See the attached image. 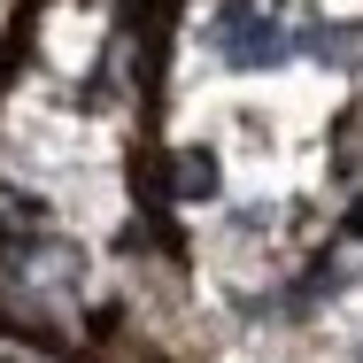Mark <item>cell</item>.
Segmentation results:
<instances>
[{"mask_svg": "<svg viewBox=\"0 0 363 363\" xmlns=\"http://www.w3.org/2000/svg\"><path fill=\"white\" fill-rule=\"evenodd\" d=\"M224 62L232 70H271V62H286V31L279 23H232L224 31Z\"/></svg>", "mask_w": 363, "mask_h": 363, "instance_id": "1", "label": "cell"}, {"mask_svg": "<svg viewBox=\"0 0 363 363\" xmlns=\"http://www.w3.org/2000/svg\"><path fill=\"white\" fill-rule=\"evenodd\" d=\"M178 194H186V201H209V194H217V155L186 147V155H178Z\"/></svg>", "mask_w": 363, "mask_h": 363, "instance_id": "2", "label": "cell"}]
</instances>
